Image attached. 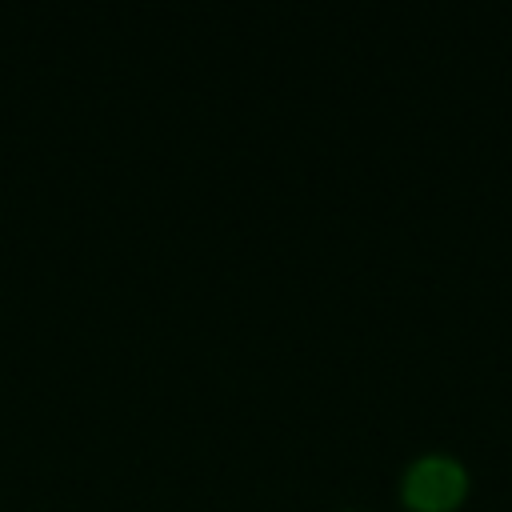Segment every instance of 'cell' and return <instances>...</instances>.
<instances>
[{
    "instance_id": "obj_1",
    "label": "cell",
    "mask_w": 512,
    "mask_h": 512,
    "mask_svg": "<svg viewBox=\"0 0 512 512\" xmlns=\"http://www.w3.org/2000/svg\"><path fill=\"white\" fill-rule=\"evenodd\" d=\"M464 488L468 476L452 456H420L404 472V500L416 512H448L460 504Z\"/></svg>"
}]
</instances>
